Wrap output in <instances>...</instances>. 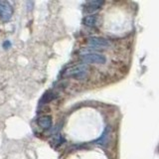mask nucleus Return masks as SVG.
<instances>
[{"label": "nucleus", "mask_w": 159, "mask_h": 159, "mask_svg": "<svg viewBox=\"0 0 159 159\" xmlns=\"http://www.w3.org/2000/svg\"><path fill=\"white\" fill-rule=\"evenodd\" d=\"M98 14H91L88 16L84 17L83 19V24L87 27H96L98 23Z\"/></svg>", "instance_id": "nucleus-6"}, {"label": "nucleus", "mask_w": 159, "mask_h": 159, "mask_svg": "<svg viewBox=\"0 0 159 159\" xmlns=\"http://www.w3.org/2000/svg\"><path fill=\"white\" fill-rule=\"evenodd\" d=\"M13 15V7L6 0H0V19L3 22H7Z\"/></svg>", "instance_id": "nucleus-3"}, {"label": "nucleus", "mask_w": 159, "mask_h": 159, "mask_svg": "<svg viewBox=\"0 0 159 159\" xmlns=\"http://www.w3.org/2000/svg\"><path fill=\"white\" fill-rule=\"evenodd\" d=\"M89 71V68L87 64H76L74 66L69 67L66 72H65V76L76 78V79H84L87 77V75Z\"/></svg>", "instance_id": "nucleus-2"}, {"label": "nucleus", "mask_w": 159, "mask_h": 159, "mask_svg": "<svg viewBox=\"0 0 159 159\" xmlns=\"http://www.w3.org/2000/svg\"><path fill=\"white\" fill-rule=\"evenodd\" d=\"M3 48L4 49H9V48H11V42L8 41V40H6L4 43H3Z\"/></svg>", "instance_id": "nucleus-8"}, {"label": "nucleus", "mask_w": 159, "mask_h": 159, "mask_svg": "<svg viewBox=\"0 0 159 159\" xmlns=\"http://www.w3.org/2000/svg\"><path fill=\"white\" fill-rule=\"evenodd\" d=\"M80 56L84 64H97L103 65L107 62V58L104 55L92 51V48L83 49L80 51Z\"/></svg>", "instance_id": "nucleus-1"}, {"label": "nucleus", "mask_w": 159, "mask_h": 159, "mask_svg": "<svg viewBox=\"0 0 159 159\" xmlns=\"http://www.w3.org/2000/svg\"><path fill=\"white\" fill-rule=\"evenodd\" d=\"M37 123L42 129H49L52 126V117L50 116H42L38 118Z\"/></svg>", "instance_id": "nucleus-7"}, {"label": "nucleus", "mask_w": 159, "mask_h": 159, "mask_svg": "<svg viewBox=\"0 0 159 159\" xmlns=\"http://www.w3.org/2000/svg\"><path fill=\"white\" fill-rule=\"evenodd\" d=\"M103 5V1H99V0H93V1H89L84 5V11L88 13H93L97 11Z\"/></svg>", "instance_id": "nucleus-5"}, {"label": "nucleus", "mask_w": 159, "mask_h": 159, "mask_svg": "<svg viewBox=\"0 0 159 159\" xmlns=\"http://www.w3.org/2000/svg\"><path fill=\"white\" fill-rule=\"evenodd\" d=\"M88 44L91 48H97V49H106L111 46V42L107 39L103 37H89L88 39Z\"/></svg>", "instance_id": "nucleus-4"}]
</instances>
